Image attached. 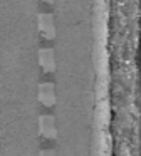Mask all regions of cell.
<instances>
[{
  "mask_svg": "<svg viewBox=\"0 0 141 156\" xmlns=\"http://www.w3.org/2000/svg\"><path fill=\"white\" fill-rule=\"evenodd\" d=\"M39 133L40 136L47 139H56L57 138V129H56V121L52 116L42 114L39 118Z\"/></svg>",
  "mask_w": 141,
  "mask_h": 156,
  "instance_id": "1",
  "label": "cell"
},
{
  "mask_svg": "<svg viewBox=\"0 0 141 156\" xmlns=\"http://www.w3.org/2000/svg\"><path fill=\"white\" fill-rule=\"evenodd\" d=\"M39 101L45 108H50V106L56 104V92H54V86L50 82H42L39 86Z\"/></svg>",
  "mask_w": 141,
  "mask_h": 156,
  "instance_id": "2",
  "label": "cell"
},
{
  "mask_svg": "<svg viewBox=\"0 0 141 156\" xmlns=\"http://www.w3.org/2000/svg\"><path fill=\"white\" fill-rule=\"evenodd\" d=\"M39 29L45 39H54L56 37V25L54 19L50 14H40L39 15Z\"/></svg>",
  "mask_w": 141,
  "mask_h": 156,
  "instance_id": "3",
  "label": "cell"
},
{
  "mask_svg": "<svg viewBox=\"0 0 141 156\" xmlns=\"http://www.w3.org/2000/svg\"><path fill=\"white\" fill-rule=\"evenodd\" d=\"M39 62L45 72H52L56 69V59H54L52 49H40L39 51Z\"/></svg>",
  "mask_w": 141,
  "mask_h": 156,
  "instance_id": "4",
  "label": "cell"
},
{
  "mask_svg": "<svg viewBox=\"0 0 141 156\" xmlns=\"http://www.w3.org/2000/svg\"><path fill=\"white\" fill-rule=\"evenodd\" d=\"M99 119L104 126L109 124V108H107L106 102H104V104H99Z\"/></svg>",
  "mask_w": 141,
  "mask_h": 156,
  "instance_id": "5",
  "label": "cell"
},
{
  "mask_svg": "<svg viewBox=\"0 0 141 156\" xmlns=\"http://www.w3.org/2000/svg\"><path fill=\"white\" fill-rule=\"evenodd\" d=\"M39 156H56V154H54V151H52V149H42Z\"/></svg>",
  "mask_w": 141,
  "mask_h": 156,
  "instance_id": "6",
  "label": "cell"
},
{
  "mask_svg": "<svg viewBox=\"0 0 141 156\" xmlns=\"http://www.w3.org/2000/svg\"><path fill=\"white\" fill-rule=\"evenodd\" d=\"M45 2H54V0H45Z\"/></svg>",
  "mask_w": 141,
  "mask_h": 156,
  "instance_id": "7",
  "label": "cell"
}]
</instances>
